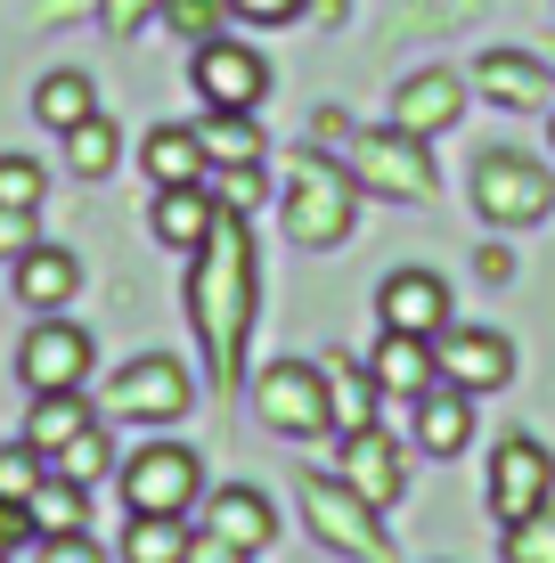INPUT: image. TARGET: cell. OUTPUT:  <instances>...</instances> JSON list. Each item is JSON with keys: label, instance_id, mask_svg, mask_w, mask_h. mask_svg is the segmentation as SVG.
I'll return each mask as SVG.
<instances>
[{"label": "cell", "instance_id": "cell-1", "mask_svg": "<svg viewBox=\"0 0 555 563\" xmlns=\"http://www.w3.org/2000/svg\"><path fill=\"white\" fill-rule=\"evenodd\" d=\"M254 238H245V212H213V238L188 254V319H197L204 343V376H213V400L237 393L245 376V335H254Z\"/></svg>", "mask_w": 555, "mask_h": 563}, {"label": "cell", "instance_id": "cell-2", "mask_svg": "<svg viewBox=\"0 0 555 563\" xmlns=\"http://www.w3.org/2000/svg\"><path fill=\"white\" fill-rule=\"evenodd\" d=\"M359 221V180L335 164L328 147H295L286 155V238L311 245V254H328V245L352 238Z\"/></svg>", "mask_w": 555, "mask_h": 563}, {"label": "cell", "instance_id": "cell-3", "mask_svg": "<svg viewBox=\"0 0 555 563\" xmlns=\"http://www.w3.org/2000/svg\"><path fill=\"white\" fill-rule=\"evenodd\" d=\"M295 490H302V515H311L319 548L359 555V563H385V555H392L385 515H376V507H368V498H359L343 474H328V465H302V474H295Z\"/></svg>", "mask_w": 555, "mask_h": 563}, {"label": "cell", "instance_id": "cell-4", "mask_svg": "<svg viewBox=\"0 0 555 563\" xmlns=\"http://www.w3.org/2000/svg\"><path fill=\"white\" fill-rule=\"evenodd\" d=\"M474 212H482L490 229H540L555 212L547 164L523 155V147H482L474 155Z\"/></svg>", "mask_w": 555, "mask_h": 563}, {"label": "cell", "instance_id": "cell-5", "mask_svg": "<svg viewBox=\"0 0 555 563\" xmlns=\"http://www.w3.org/2000/svg\"><path fill=\"white\" fill-rule=\"evenodd\" d=\"M343 172H352L368 197H392V205H425L433 197V155H425V140H409L400 123L352 131V140H343Z\"/></svg>", "mask_w": 555, "mask_h": 563}, {"label": "cell", "instance_id": "cell-6", "mask_svg": "<svg viewBox=\"0 0 555 563\" xmlns=\"http://www.w3.org/2000/svg\"><path fill=\"white\" fill-rule=\"evenodd\" d=\"M99 417H107V424H147V433L180 424V417H188V367L171 360V352H147V360H131L123 376L107 384Z\"/></svg>", "mask_w": 555, "mask_h": 563}, {"label": "cell", "instance_id": "cell-7", "mask_svg": "<svg viewBox=\"0 0 555 563\" xmlns=\"http://www.w3.org/2000/svg\"><path fill=\"white\" fill-rule=\"evenodd\" d=\"M254 417L270 424V433H286V441L335 433V417H328V367H311V360H270V367L254 376Z\"/></svg>", "mask_w": 555, "mask_h": 563}, {"label": "cell", "instance_id": "cell-8", "mask_svg": "<svg viewBox=\"0 0 555 563\" xmlns=\"http://www.w3.org/2000/svg\"><path fill=\"white\" fill-rule=\"evenodd\" d=\"M204 498V465L180 441H147L140 457H123V507L131 515H188Z\"/></svg>", "mask_w": 555, "mask_h": 563}, {"label": "cell", "instance_id": "cell-9", "mask_svg": "<svg viewBox=\"0 0 555 563\" xmlns=\"http://www.w3.org/2000/svg\"><path fill=\"white\" fill-rule=\"evenodd\" d=\"M540 507H555V457H547V441L507 433L499 450H490V515L523 522V515H540Z\"/></svg>", "mask_w": 555, "mask_h": 563}, {"label": "cell", "instance_id": "cell-10", "mask_svg": "<svg viewBox=\"0 0 555 563\" xmlns=\"http://www.w3.org/2000/svg\"><path fill=\"white\" fill-rule=\"evenodd\" d=\"M90 335L74 319H33V335L16 343V384L25 393H82L90 384Z\"/></svg>", "mask_w": 555, "mask_h": 563}, {"label": "cell", "instance_id": "cell-11", "mask_svg": "<svg viewBox=\"0 0 555 563\" xmlns=\"http://www.w3.org/2000/svg\"><path fill=\"white\" fill-rule=\"evenodd\" d=\"M262 90H270V66H262V49L229 42V33L197 42V99H204V107L254 114V107H262Z\"/></svg>", "mask_w": 555, "mask_h": 563}, {"label": "cell", "instance_id": "cell-12", "mask_svg": "<svg viewBox=\"0 0 555 563\" xmlns=\"http://www.w3.org/2000/svg\"><path fill=\"white\" fill-rule=\"evenodd\" d=\"M433 360H442V384H457V393H499V384H514V343L499 327H442Z\"/></svg>", "mask_w": 555, "mask_h": 563}, {"label": "cell", "instance_id": "cell-13", "mask_svg": "<svg viewBox=\"0 0 555 563\" xmlns=\"http://www.w3.org/2000/svg\"><path fill=\"white\" fill-rule=\"evenodd\" d=\"M335 441H343V450H335V474L352 482L376 515H385L392 498L409 490V457H400V441L385 433V424H359V433H335Z\"/></svg>", "mask_w": 555, "mask_h": 563}, {"label": "cell", "instance_id": "cell-14", "mask_svg": "<svg viewBox=\"0 0 555 563\" xmlns=\"http://www.w3.org/2000/svg\"><path fill=\"white\" fill-rule=\"evenodd\" d=\"M376 319L392 327V335H442L449 327V286L433 278V269H392L385 286H376Z\"/></svg>", "mask_w": 555, "mask_h": 563}, {"label": "cell", "instance_id": "cell-15", "mask_svg": "<svg viewBox=\"0 0 555 563\" xmlns=\"http://www.w3.org/2000/svg\"><path fill=\"white\" fill-rule=\"evenodd\" d=\"M466 114V82L442 66H425V74H409V82L392 90V123L409 131V140H442V131Z\"/></svg>", "mask_w": 555, "mask_h": 563}, {"label": "cell", "instance_id": "cell-16", "mask_svg": "<svg viewBox=\"0 0 555 563\" xmlns=\"http://www.w3.org/2000/svg\"><path fill=\"white\" fill-rule=\"evenodd\" d=\"M466 90H482V99L531 114V107L555 99V66H547V57H523V49H490V57H474V82Z\"/></svg>", "mask_w": 555, "mask_h": 563}, {"label": "cell", "instance_id": "cell-17", "mask_svg": "<svg viewBox=\"0 0 555 563\" xmlns=\"http://www.w3.org/2000/svg\"><path fill=\"white\" fill-rule=\"evenodd\" d=\"M204 531L229 539L237 555H262V548H278V507L262 490H245V482H229V490H213V507H204Z\"/></svg>", "mask_w": 555, "mask_h": 563}, {"label": "cell", "instance_id": "cell-18", "mask_svg": "<svg viewBox=\"0 0 555 563\" xmlns=\"http://www.w3.org/2000/svg\"><path fill=\"white\" fill-rule=\"evenodd\" d=\"M9 269H16V302L42 310V319H57V310L82 295V262H74L66 245H25Z\"/></svg>", "mask_w": 555, "mask_h": 563}, {"label": "cell", "instance_id": "cell-19", "mask_svg": "<svg viewBox=\"0 0 555 563\" xmlns=\"http://www.w3.org/2000/svg\"><path fill=\"white\" fill-rule=\"evenodd\" d=\"M409 417H417V450H425V457H457V450L474 441V393H457V384L417 393Z\"/></svg>", "mask_w": 555, "mask_h": 563}, {"label": "cell", "instance_id": "cell-20", "mask_svg": "<svg viewBox=\"0 0 555 563\" xmlns=\"http://www.w3.org/2000/svg\"><path fill=\"white\" fill-rule=\"evenodd\" d=\"M368 376H376V393L417 400V393H433V384H442V360H433L425 335H392V327H385V343L368 352Z\"/></svg>", "mask_w": 555, "mask_h": 563}, {"label": "cell", "instance_id": "cell-21", "mask_svg": "<svg viewBox=\"0 0 555 563\" xmlns=\"http://www.w3.org/2000/svg\"><path fill=\"white\" fill-rule=\"evenodd\" d=\"M140 164H147V180H156V188H197L204 172H213V155H204L197 123H156V131H147V147H140Z\"/></svg>", "mask_w": 555, "mask_h": 563}, {"label": "cell", "instance_id": "cell-22", "mask_svg": "<svg viewBox=\"0 0 555 563\" xmlns=\"http://www.w3.org/2000/svg\"><path fill=\"white\" fill-rule=\"evenodd\" d=\"M213 212H221L213 188L197 180V188H156V212H147V221H156V238L171 254H197V245L213 238Z\"/></svg>", "mask_w": 555, "mask_h": 563}, {"label": "cell", "instance_id": "cell-23", "mask_svg": "<svg viewBox=\"0 0 555 563\" xmlns=\"http://www.w3.org/2000/svg\"><path fill=\"white\" fill-rule=\"evenodd\" d=\"M25 507H33V531H42V539H49V531H90V482H66V474L49 465V474L33 482Z\"/></svg>", "mask_w": 555, "mask_h": 563}, {"label": "cell", "instance_id": "cell-24", "mask_svg": "<svg viewBox=\"0 0 555 563\" xmlns=\"http://www.w3.org/2000/svg\"><path fill=\"white\" fill-rule=\"evenodd\" d=\"M99 417V409H82V393H33V417H25V450H42V457H57L82 424Z\"/></svg>", "mask_w": 555, "mask_h": 563}, {"label": "cell", "instance_id": "cell-25", "mask_svg": "<svg viewBox=\"0 0 555 563\" xmlns=\"http://www.w3.org/2000/svg\"><path fill=\"white\" fill-rule=\"evenodd\" d=\"M188 515H131L123 522V563H188Z\"/></svg>", "mask_w": 555, "mask_h": 563}, {"label": "cell", "instance_id": "cell-26", "mask_svg": "<svg viewBox=\"0 0 555 563\" xmlns=\"http://www.w3.org/2000/svg\"><path fill=\"white\" fill-rule=\"evenodd\" d=\"M197 140H204V155L213 164H262V123L254 114H229V107H204V123H197Z\"/></svg>", "mask_w": 555, "mask_h": 563}, {"label": "cell", "instance_id": "cell-27", "mask_svg": "<svg viewBox=\"0 0 555 563\" xmlns=\"http://www.w3.org/2000/svg\"><path fill=\"white\" fill-rule=\"evenodd\" d=\"M33 114H42L49 131H74V123H90V114H99V90H90V74H49L42 90H33Z\"/></svg>", "mask_w": 555, "mask_h": 563}, {"label": "cell", "instance_id": "cell-28", "mask_svg": "<svg viewBox=\"0 0 555 563\" xmlns=\"http://www.w3.org/2000/svg\"><path fill=\"white\" fill-rule=\"evenodd\" d=\"M328 417H335V433H359V424H376V376H368V367L328 360Z\"/></svg>", "mask_w": 555, "mask_h": 563}, {"label": "cell", "instance_id": "cell-29", "mask_svg": "<svg viewBox=\"0 0 555 563\" xmlns=\"http://www.w3.org/2000/svg\"><path fill=\"white\" fill-rule=\"evenodd\" d=\"M66 164L82 172V180H107V172L123 164V140H114L107 114H90V123H74V131H66Z\"/></svg>", "mask_w": 555, "mask_h": 563}, {"label": "cell", "instance_id": "cell-30", "mask_svg": "<svg viewBox=\"0 0 555 563\" xmlns=\"http://www.w3.org/2000/svg\"><path fill=\"white\" fill-rule=\"evenodd\" d=\"M49 465H57L66 482H107V474H114V441H107V417H90L82 433H74L66 450L49 457Z\"/></svg>", "mask_w": 555, "mask_h": 563}, {"label": "cell", "instance_id": "cell-31", "mask_svg": "<svg viewBox=\"0 0 555 563\" xmlns=\"http://www.w3.org/2000/svg\"><path fill=\"white\" fill-rule=\"evenodd\" d=\"M204 188H213L221 212H254L270 180H262V164H213V172H204Z\"/></svg>", "mask_w": 555, "mask_h": 563}, {"label": "cell", "instance_id": "cell-32", "mask_svg": "<svg viewBox=\"0 0 555 563\" xmlns=\"http://www.w3.org/2000/svg\"><path fill=\"white\" fill-rule=\"evenodd\" d=\"M507 563H555V507L507 522Z\"/></svg>", "mask_w": 555, "mask_h": 563}, {"label": "cell", "instance_id": "cell-33", "mask_svg": "<svg viewBox=\"0 0 555 563\" xmlns=\"http://www.w3.org/2000/svg\"><path fill=\"white\" fill-rule=\"evenodd\" d=\"M42 164H33V155H0V205L9 212H42Z\"/></svg>", "mask_w": 555, "mask_h": 563}, {"label": "cell", "instance_id": "cell-34", "mask_svg": "<svg viewBox=\"0 0 555 563\" xmlns=\"http://www.w3.org/2000/svg\"><path fill=\"white\" fill-rule=\"evenodd\" d=\"M229 16V0H164V25L180 33V42H213Z\"/></svg>", "mask_w": 555, "mask_h": 563}, {"label": "cell", "instance_id": "cell-35", "mask_svg": "<svg viewBox=\"0 0 555 563\" xmlns=\"http://www.w3.org/2000/svg\"><path fill=\"white\" fill-rule=\"evenodd\" d=\"M49 474V457L42 450H25V441H16V450H0V498H33V482Z\"/></svg>", "mask_w": 555, "mask_h": 563}, {"label": "cell", "instance_id": "cell-36", "mask_svg": "<svg viewBox=\"0 0 555 563\" xmlns=\"http://www.w3.org/2000/svg\"><path fill=\"white\" fill-rule=\"evenodd\" d=\"M33 548H42V531H33V507H25V498H0V555H33Z\"/></svg>", "mask_w": 555, "mask_h": 563}, {"label": "cell", "instance_id": "cell-37", "mask_svg": "<svg viewBox=\"0 0 555 563\" xmlns=\"http://www.w3.org/2000/svg\"><path fill=\"white\" fill-rule=\"evenodd\" d=\"M400 9H409V25H417V33H449V25H466L482 0H400Z\"/></svg>", "mask_w": 555, "mask_h": 563}, {"label": "cell", "instance_id": "cell-38", "mask_svg": "<svg viewBox=\"0 0 555 563\" xmlns=\"http://www.w3.org/2000/svg\"><path fill=\"white\" fill-rule=\"evenodd\" d=\"M33 563H107V555L90 548V531H49L42 548H33Z\"/></svg>", "mask_w": 555, "mask_h": 563}, {"label": "cell", "instance_id": "cell-39", "mask_svg": "<svg viewBox=\"0 0 555 563\" xmlns=\"http://www.w3.org/2000/svg\"><path fill=\"white\" fill-rule=\"evenodd\" d=\"M302 9H311V0H229V16H237V25H295Z\"/></svg>", "mask_w": 555, "mask_h": 563}, {"label": "cell", "instance_id": "cell-40", "mask_svg": "<svg viewBox=\"0 0 555 563\" xmlns=\"http://www.w3.org/2000/svg\"><path fill=\"white\" fill-rule=\"evenodd\" d=\"M99 16H107V33H140L147 16H164V0H99Z\"/></svg>", "mask_w": 555, "mask_h": 563}, {"label": "cell", "instance_id": "cell-41", "mask_svg": "<svg viewBox=\"0 0 555 563\" xmlns=\"http://www.w3.org/2000/svg\"><path fill=\"white\" fill-rule=\"evenodd\" d=\"M25 245H42V238H33V212H9V205H0V262H16Z\"/></svg>", "mask_w": 555, "mask_h": 563}, {"label": "cell", "instance_id": "cell-42", "mask_svg": "<svg viewBox=\"0 0 555 563\" xmlns=\"http://www.w3.org/2000/svg\"><path fill=\"white\" fill-rule=\"evenodd\" d=\"M188 563H254V555H237V548H229V539L197 531V548H188Z\"/></svg>", "mask_w": 555, "mask_h": 563}, {"label": "cell", "instance_id": "cell-43", "mask_svg": "<svg viewBox=\"0 0 555 563\" xmlns=\"http://www.w3.org/2000/svg\"><path fill=\"white\" fill-rule=\"evenodd\" d=\"M352 114H343V107H319V147H343V140H352Z\"/></svg>", "mask_w": 555, "mask_h": 563}, {"label": "cell", "instance_id": "cell-44", "mask_svg": "<svg viewBox=\"0 0 555 563\" xmlns=\"http://www.w3.org/2000/svg\"><path fill=\"white\" fill-rule=\"evenodd\" d=\"M99 9V0H33V25H66V16Z\"/></svg>", "mask_w": 555, "mask_h": 563}, {"label": "cell", "instance_id": "cell-45", "mask_svg": "<svg viewBox=\"0 0 555 563\" xmlns=\"http://www.w3.org/2000/svg\"><path fill=\"white\" fill-rule=\"evenodd\" d=\"M474 269H482V278H490V286H499V278H507V269H514V262H507V245H482V262H474Z\"/></svg>", "mask_w": 555, "mask_h": 563}, {"label": "cell", "instance_id": "cell-46", "mask_svg": "<svg viewBox=\"0 0 555 563\" xmlns=\"http://www.w3.org/2000/svg\"><path fill=\"white\" fill-rule=\"evenodd\" d=\"M302 16H311V25H343V0H311Z\"/></svg>", "mask_w": 555, "mask_h": 563}, {"label": "cell", "instance_id": "cell-47", "mask_svg": "<svg viewBox=\"0 0 555 563\" xmlns=\"http://www.w3.org/2000/svg\"><path fill=\"white\" fill-rule=\"evenodd\" d=\"M547 140H555V123H547Z\"/></svg>", "mask_w": 555, "mask_h": 563}, {"label": "cell", "instance_id": "cell-48", "mask_svg": "<svg viewBox=\"0 0 555 563\" xmlns=\"http://www.w3.org/2000/svg\"><path fill=\"white\" fill-rule=\"evenodd\" d=\"M0 563H9V555H0Z\"/></svg>", "mask_w": 555, "mask_h": 563}, {"label": "cell", "instance_id": "cell-49", "mask_svg": "<svg viewBox=\"0 0 555 563\" xmlns=\"http://www.w3.org/2000/svg\"><path fill=\"white\" fill-rule=\"evenodd\" d=\"M547 66H555V57H547Z\"/></svg>", "mask_w": 555, "mask_h": 563}]
</instances>
